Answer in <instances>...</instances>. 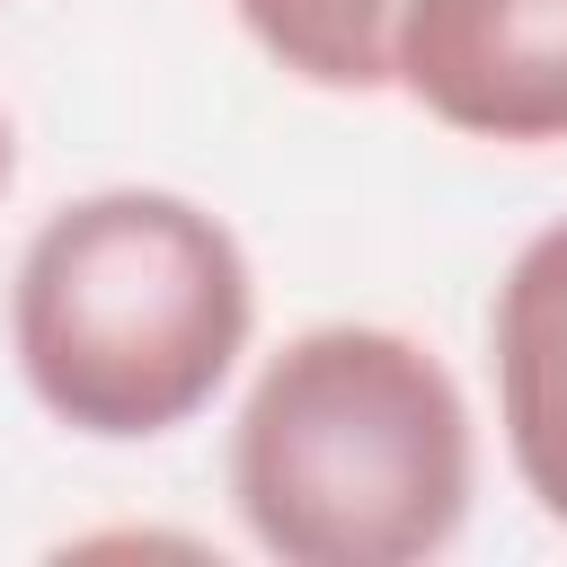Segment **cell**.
<instances>
[{"label": "cell", "mask_w": 567, "mask_h": 567, "mask_svg": "<svg viewBox=\"0 0 567 567\" xmlns=\"http://www.w3.org/2000/svg\"><path fill=\"white\" fill-rule=\"evenodd\" d=\"M470 487V399L399 328H301L230 425L239 523L284 567H416L461 532Z\"/></svg>", "instance_id": "6da1fadb"}, {"label": "cell", "mask_w": 567, "mask_h": 567, "mask_svg": "<svg viewBox=\"0 0 567 567\" xmlns=\"http://www.w3.org/2000/svg\"><path fill=\"white\" fill-rule=\"evenodd\" d=\"M248 328L257 284L239 239L168 186L62 204L9 284V346L35 408L97 443H151L204 416Z\"/></svg>", "instance_id": "7a4b0ae2"}, {"label": "cell", "mask_w": 567, "mask_h": 567, "mask_svg": "<svg viewBox=\"0 0 567 567\" xmlns=\"http://www.w3.org/2000/svg\"><path fill=\"white\" fill-rule=\"evenodd\" d=\"M390 80L452 133L567 142V0H399Z\"/></svg>", "instance_id": "3957f363"}, {"label": "cell", "mask_w": 567, "mask_h": 567, "mask_svg": "<svg viewBox=\"0 0 567 567\" xmlns=\"http://www.w3.org/2000/svg\"><path fill=\"white\" fill-rule=\"evenodd\" d=\"M9 168H18V159H9V115H0V195H9Z\"/></svg>", "instance_id": "8992f818"}, {"label": "cell", "mask_w": 567, "mask_h": 567, "mask_svg": "<svg viewBox=\"0 0 567 567\" xmlns=\"http://www.w3.org/2000/svg\"><path fill=\"white\" fill-rule=\"evenodd\" d=\"M487 354H496V416L514 478L549 523H567V221L514 248L487 310Z\"/></svg>", "instance_id": "277c9868"}, {"label": "cell", "mask_w": 567, "mask_h": 567, "mask_svg": "<svg viewBox=\"0 0 567 567\" xmlns=\"http://www.w3.org/2000/svg\"><path fill=\"white\" fill-rule=\"evenodd\" d=\"M239 27L310 89H390L399 0H230Z\"/></svg>", "instance_id": "5b68a950"}]
</instances>
